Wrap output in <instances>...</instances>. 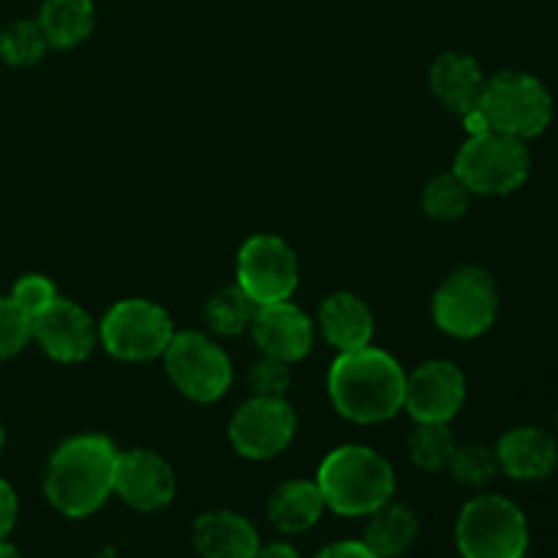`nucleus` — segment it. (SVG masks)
Returning <instances> with one entry per match:
<instances>
[{
  "mask_svg": "<svg viewBox=\"0 0 558 558\" xmlns=\"http://www.w3.org/2000/svg\"><path fill=\"white\" fill-rule=\"evenodd\" d=\"M251 336H254L256 347L262 349L265 357H276L292 365L308 357V352L314 349L316 327L305 311L283 300V303L256 308L254 322H251Z\"/></svg>",
  "mask_w": 558,
  "mask_h": 558,
  "instance_id": "15",
  "label": "nucleus"
},
{
  "mask_svg": "<svg viewBox=\"0 0 558 558\" xmlns=\"http://www.w3.org/2000/svg\"><path fill=\"white\" fill-rule=\"evenodd\" d=\"M327 387L341 417L357 425H379L403 409L407 371L385 349L365 347L338 354Z\"/></svg>",
  "mask_w": 558,
  "mask_h": 558,
  "instance_id": "1",
  "label": "nucleus"
},
{
  "mask_svg": "<svg viewBox=\"0 0 558 558\" xmlns=\"http://www.w3.org/2000/svg\"><path fill=\"white\" fill-rule=\"evenodd\" d=\"M9 298L14 300V303L20 305V308L25 311L33 322L38 314H41V311H47L49 305L60 298V294L47 276H41V272H27V276H22L20 281L14 283V289H11Z\"/></svg>",
  "mask_w": 558,
  "mask_h": 558,
  "instance_id": "29",
  "label": "nucleus"
},
{
  "mask_svg": "<svg viewBox=\"0 0 558 558\" xmlns=\"http://www.w3.org/2000/svg\"><path fill=\"white\" fill-rule=\"evenodd\" d=\"M472 191L466 189V183L456 172L436 174L423 189V210L434 221H461L469 213V207H472Z\"/></svg>",
  "mask_w": 558,
  "mask_h": 558,
  "instance_id": "25",
  "label": "nucleus"
},
{
  "mask_svg": "<svg viewBox=\"0 0 558 558\" xmlns=\"http://www.w3.org/2000/svg\"><path fill=\"white\" fill-rule=\"evenodd\" d=\"M254 558H300V554L292 543L276 539V543L259 545V550H256Z\"/></svg>",
  "mask_w": 558,
  "mask_h": 558,
  "instance_id": "33",
  "label": "nucleus"
},
{
  "mask_svg": "<svg viewBox=\"0 0 558 558\" xmlns=\"http://www.w3.org/2000/svg\"><path fill=\"white\" fill-rule=\"evenodd\" d=\"M447 472H450L452 480H456L458 485H463V488H483V485H488L501 469L494 447L466 445L456 447Z\"/></svg>",
  "mask_w": 558,
  "mask_h": 558,
  "instance_id": "27",
  "label": "nucleus"
},
{
  "mask_svg": "<svg viewBox=\"0 0 558 558\" xmlns=\"http://www.w3.org/2000/svg\"><path fill=\"white\" fill-rule=\"evenodd\" d=\"M33 341V322L11 298H0V360L20 354Z\"/></svg>",
  "mask_w": 558,
  "mask_h": 558,
  "instance_id": "28",
  "label": "nucleus"
},
{
  "mask_svg": "<svg viewBox=\"0 0 558 558\" xmlns=\"http://www.w3.org/2000/svg\"><path fill=\"white\" fill-rule=\"evenodd\" d=\"M248 385L254 396L287 398L289 385H292V371H289V363H281L276 357H262L251 368Z\"/></svg>",
  "mask_w": 558,
  "mask_h": 558,
  "instance_id": "30",
  "label": "nucleus"
},
{
  "mask_svg": "<svg viewBox=\"0 0 558 558\" xmlns=\"http://www.w3.org/2000/svg\"><path fill=\"white\" fill-rule=\"evenodd\" d=\"M523 558H532V556H529V554H526V556H523Z\"/></svg>",
  "mask_w": 558,
  "mask_h": 558,
  "instance_id": "37",
  "label": "nucleus"
},
{
  "mask_svg": "<svg viewBox=\"0 0 558 558\" xmlns=\"http://www.w3.org/2000/svg\"><path fill=\"white\" fill-rule=\"evenodd\" d=\"M120 450L98 434L65 439L52 452L44 474L47 501L65 518H87L114 494V463Z\"/></svg>",
  "mask_w": 558,
  "mask_h": 558,
  "instance_id": "2",
  "label": "nucleus"
},
{
  "mask_svg": "<svg viewBox=\"0 0 558 558\" xmlns=\"http://www.w3.org/2000/svg\"><path fill=\"white\" fill-rule=\"evenodd\" d=\"M417 537L420 521L414 510H409L407 505L387 501L385 507L368 515L363 543L379 558H398L417 543Z\"/></svg>",
  "mask_w": 558,
  "mask_h": 558,
  "instance_id": "21",
  "label": "nucleus"
},
{
  "mask_svg": "<svg viewBox=\"0 0 558 558\" xmlns=\"http://www.w3.org/2000/svg\"><path fill=\"white\" fill-rule=\"evenodd\" d=\"M452 172L474 196H507L521 189L532 172L526 142L499 131L469 134L456 156Z\"/></svg>",
  "mask_w": 558,
  "mask_h": 558,
  "instance_id": "6",
  "label": "nucleus"
},
{
  "mask_svg": "<svg viewBox=\"0 0 558 558\" xmlns=\"http://www.w3.org/2000/svg\"><path fill=\"white\" fill-rule=\"evenodd\" d=\"M0 558H22V556L14 545L5 543V539H0Z\"/></svg>",
  "mask_w": 558,
  "mask_h": 558,
  "instance_id": "34",
  "label": "nucleus"
},
{
  "mask_svg": "<svg viewBox=\"0 0 558 558\" xmlns=\"http://www.w3.org/2000/svg\"><path fill=\"white\" fill-rule=\"evenodd\" d=\"M466 403V376L450 360H428L407 376L403 409L414 423H450Z\"/></svg>",
  "mask_w": 558,
  "mask_h": 558,
  "instance_id": "12",
  "label": "nucleus"
},
{
  "mask_svg": "<svg viewBox=\"0 0 558 558\" xmlns=\"http://www.w3.org/2000/svg\"><path fill=\"white\" fill-rule=\"evenodd\" d=\"M456 447L450 423H417L409 436V458L423 472H445Z\"/></svg>",
  "mask_w": 558,
  "mask_h": 558,
  "instance_id": "24",
  "label": "nucleus"
},
{
  "mask_svg": "<svg viewBox=\"0 0 558 558\" xmlns=\"http://www.w3.org/2000/svg\"><path fill=\"white\" fill-rule=\"evenodd\" d=\"M16 515H20V501H16L14 488L5 480H0V539L11 534L16 526Z\"/></svg>",
  "mask_w": 558,
  "mask_h": 558,
  "instance_id": "31",
  "label": "nucleus"
},
{
  "mask_svg": "<svg viewBox=\"0 0 558 558\" xmlns=\"http://www.w3.org/2000/svg\"><path fill=\"white\" fill-rule=\"evenodd\" d=\"M33 341L60 365H74L90 357L98 343V327L82 305L58 298L33 319Z\"/></svg>",
  "mask_w": 558,
  "mask_h": 558,
  "instance_id": "13",
  "label": "nucleus"
},
{
  "mask_svg": "<svg viewBox=\"0 0 558 558\" xmlns=\"http://www.w3.org/2000/svg\"><path fill=\"white\" fill-rule=\"evenodd\" d=\"M477 112L483 114L488 131L526 142L543 134L554 120V96L526 71H501L485 80Z\"/></svg>",
  "mask_w": 558,
  "mask_h": 558,
  "instance_id": "4",
  "label": "nucleus"
},
{
  "mask_svg": "<svg viewBox=\"0 0 558 558\" xmlns=\"http://www.w3.org/2000/svg\"><path fill=\"white\" fill-rule=\"evenodd\" d=\"M172 336V316L158 303L142 298L114 303L98 325V341L114 360L123 363H147L163 357Z\"/></svg>",
  "mask_w": 558,
  "mask_h": 558,
  "instance_id": "8",
  "label": "nucleus"
},
{
  "mask_svg": "<svg viewBox=\"0 0 558 558\" xmlns=\"http://www.w3.org/2000/svg\"><path fill=\"white\" fill-rule=\"evenodd\" d=\"M114 494L136 512H158L172 505L178 480L172 466L153 450L120 452L114 463Z\"/></svg>",
  "mask_w": 558,
  "mask_h": 558,
  "instance_id": "14",
  "label": "nucleus"
},
{
  "mask_svg": "<svg viewBox=\"0 0 558 558\" xmlns=\"http://www.w3.org/2000/svg\"><path fill=\"white\" fill-rule=\"evenodd\" d=\"M456 545L463 558H523L529 554V521L507 496H474L458 515Z\"/></svg>",
  "mask_w": 558,
  "mask_h": 558,
  "instance_id": "5",
  "label": "nucleus"
},
{
  "mask_svg": "<svg viewBox=\"0 0 558 558\" xmlns=\"http://www.w3.org/2000/svg\"><path fill=\"white\" fill-rule=\"evenodd\" d=\"M3 445H5V434H3V425H0V452H3Z\"/></svg>",
  "mask_w": 558,
  "mask_h": 558,
  "instance_id": "35",
  "label": "nucleus"
},
{
  "mask_svg": "<svg viewBox=\"0 0 558 558\" xmlns=\"http://www.w3.org/2000/svg\"><path fill=\"white\" fill-rule=\"evenodd\" d=\"M499 316V287L485 267L452 270L434 294V322L441 332L461 341L485 336Z\"/></svg>",
  "mask_w": 558,
  "mask_h": 558,
  "instance_id": "7",
  "label": "nucleus"
},
{
  "mask_svg": "<svg viewBox=\"0 0 558 558\" xmlns=\"http://www.w3.org/2000/svg\"><path fill=\"white\" fill-rule=\"evenodd\" d=\"M38 25H41L49 47L71 49L93 33L96 9L90 0H44Z\"/></svg>",
  "mask_w": 558,
  "mask_h": 558,
  "instance_id": "22",
  "label": "nucleus"
},
{
  "mask_svg": "<svg viewBox=\"0 0 558 558\" xmlns=\"http://www.w3.org/2000/svg\"><path fill=\"white\" fill-rule=\"evenodd\" d=\"M319 330L338 354L357 352L374 341V311L354 292H336L322 303Z\"/></svg>",
  "mask_w": 558,
  "mask_h": 558,
  "instance_id": "19",
  "label": "nucleus"
},
{
  "mask_svg": "<svg viewBox=\"0 0 558 558\" xmlns=\"http://www.w3.org/2000/svg\"><path fill=\"white\" fill-rule=\"evenodd\" d=\"M298 417L287 398L254 396L234 412L229 423V441L234 452L248 461L278 458L294 439Z\"/></svg>",
  "mask_w": 558,
  "mask_h": 558,
  "instance_id": "11",
  "label": "nucleus"
},
{
  "mask_svg": "<svg viewBox=\"0 0 558 558\" xmlns=\"http://www.w3.org/2000/svg\"><path fill=\"white\" fill-rule=\"evenodd\" d=\"M325 499L319 485L311 480L281 483L267 499V518L281 534H305L325 515Z\"/></svg>",
  "mask_w": 558,
  "mask_h": 558,
  "instance_id": "20",
  "label": "nucleus"
},
{
  "mask_svg": "<svg viewBox=\"0 0 558 558\" xmlns=\"http://www.w3.org/2000/svg\"><path fill=\"white\" fill-rule=\"evenodd\" d=\"M316 558H379L363 539H341V543H332L327 548H322Z\"/></svg>",
  "mask_w": 558,
  "mask_h": 558,
  "instance_id": "32",
  "label": "nucleus"
},
{
  "mask_svg": "<svg viewBox=\"0 0 558 558\" xmlns=\"http://www.w3.org/2000/svg\"><path fill=\"white\" fill-rule=\"evenodd\" d=\"M499 469L518 483H539L558 466V441L537 425L510 428L494 447Z\"/></svg>",
  "mask_w": 558,
  "mask_h": 558,
  "instance_id": "16",
  "label": "nucleus"
},
{
  "mask_svg": "<svg viewBox=\"0 0 558 558\" xmlns=\"http://www.w3.org/2000/svg\"><path fill=\"white\" fill-rule=\"evenodd\" d=\"M300 283V262L292 245L278 234H254L240 245L238 287L256 305L292 300Z\"/></svg>",
  "mask_w": 558,
  "mask_h": 558,
  "instance_id": "10",
  "label": "nucleus"
},
{
  "mask_svg": "<svg viewBox=\"0 0 558 558\" xmlns=\"http://www.w3.org/2000/svg\"><path fill=\"white\" fill-rule=\"evenodd\" d=\"M256 308L259 305L234 283V287L221 289L213 294L205 305V322L213 332L218 336H240V332L251 330Z\"/></svg>",
  "mask_w": 558,
  "mask_h": 558,
  "instance_id": "23",
  "label": "nucleus"
},
{
  "mask_svg": "<svg viewBox=\"0 0 558 558\" xmlns=\"http://www.w3.org/2000/svg\"><path fill=\"white\" fill-rule=\"evenodd\" d=\"M47 49L49 44L38 20H16L0 31V58L14 69L36 65L47 54Z\"/></svg>",
  "mask_w": 558,
  "mask_h": 558,
  "instance_id": "26",
  "label": "nucleus"
},
{
  "mask_svg": "<svg viewBox=\"0 0 558 558\" xmlns=\"http://www.w3.org/2000/svg\"><path fill=\"white\" fill-rule=\"evenodd\" d=\"M191 539L202 558H254L262 545L254 523L232 510L202 512L191 529Z\"/></svg>",
  "mask_w": 558,
  "mask_h": 558,
  "instance_id": "18",
  "label": "nucleus"
},
{
  "mask_svg": "<svg viewBox=\"0 0 558 558\" xmlns=\"http://www.w3.org/2000/svg\"><path fill=\"white\" fill-rule=\"evenodd\" d=\"M314 483L327 510L343 518H368L396 496L390 461L365 445H343L327 452Z\"/></svg>",
  "mask_w": 558,
  "mask_h": 558,
  "instance_id": "3",
  "label": "nucleus"
},
{
  "mask_svg": "<svg viewBox=\"0 0 558 558\" xmlns=\"http://www.w3.org/2000/svg\"><path fill=\"white\" fill-rule=\"evenodd\" d=\"M428 85L436 101L452 114L466 118L474 112L485 90V74L477 60L466 52H441L428 71Z\"/></svg>",
  "mask_w": 558,
  "mask_h": 558,
  "instance_id": "17",
  "label": "nucleus"
},
{
  "mask_svg": "<svg viewBox=\"0 0 558 558\" xmlns=\"http://www.w3.org/2000/svg\"><path fill=\"white\" fill-rule=\"evenodd\" d=\"M556 434H558V414H556Z\"/></svg>",
  "mask_w": 558,
  "mask_h": 558,
  "instance_id": "36",
  "label": "nucleus"
},
{
  "mask_svg": "<svg viewBox=\"0 0 558 558\" xmlns=\"http://www.w3.org/2000/svg\"><path fill=\"white\" fill-rule=\"evenodd\" d=\"M163 368L194 403H216L232 387V360L205 332H174L163 352Z\"/></svg>",
  "mask_w": 558,
  "mask_h": 558,
  "instance_id": "9",
  "label": "nucleus"
}]
</instances>
